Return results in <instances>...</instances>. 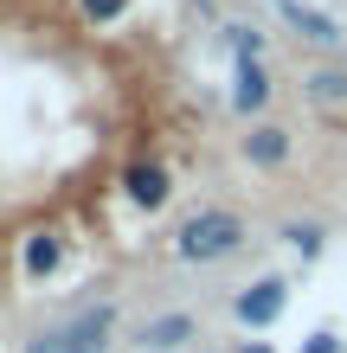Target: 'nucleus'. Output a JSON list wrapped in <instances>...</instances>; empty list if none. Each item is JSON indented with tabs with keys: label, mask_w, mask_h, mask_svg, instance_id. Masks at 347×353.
I'll return each instance as SVG.
<instances>
[{
	"label": "nucleus",
	"mask_w": 347,
	"mask_h": 353,
	"mask_svg": "<svg viewBox=\"0 0 347 353\" xmlns=\"http://www.w3.org/2000/svg\"><path fill=\"white\" fill-rule=\"evenodd\" d=\"M244 238H251V225H244L232 205H199V212H187L174 225V257L180 263H226L244 251Z\"/></svg>",
	"instance_id": "1"
},
{
	"label": "nucleus",
	"mask_w": 347,
	"mask_h": 353,
	"mask_svg": "<svg viewBox=\"0 0 347 353\" xmlns=\"http://www.w3.org/2000/svg\"><path fill=\"white\" fill-rule=\"evenodd\" d=\"M283 308H290V276H251L232 296V321L251 327V334H264V327L283 321Z\"/></svg>",
	"instance_id": "2"
},
{
	"label": "nucleus",
	"mask_w": 347,
	"mask_h": 353,
	"mask_svg": "<svg viewBox=\"0 0 347 353\" xmlns=\"http://www.w3.org/2000/svg\"><path fill=\"white\" fill-rule=\"evenodd\" d=\"M199 341V321L187 315V308H161V315H148L135 327V347L141 353H180V347H193Z\"/></svg>",
	"instance_id": "3"
},
{
	"label": "nucleus",
	"mask_w": 347,
	"mask_h": 353,
	"mask_svg": "<svg viewBox=\"0 0 347 353\" xmlns=\"http://www.w3.org/2000/svg\"><path fill=\"white\" fill-rule=\"evenodd\" d=\"M122 199L141 205V212H161V205L174 199V174L161 168V161H129V168H122Z\"/></svg>",
	"instance_id": "4"
},
{
	"label": "nucleus",
	"mask_w": 347,
	"mask_h": 353,
	"mask_svg": "<svg viewBox=\"0 0 347 353\" xmlns=\"http://www.w3.org/2000/svg\"><path fill=\"white\" fill-rule=\"evenodd\" d=\"M270 97H277V84H270V71H264V58H238L232 65V110L238 116H264Z\"/></svg>",
	"instance_id": "5"
},
{
	"label": "nucleus",
	"mask_w": 347,
	"mask_h": 353,
	"mask_svg": "<svg viewBox=\"0 0 347 353\" xmlns=\"http://www.w3.org/2000/svg\"><path fill=\"white\" fill-rule=\"evenodd\" d=\"M65 270V238L58 232H26L19 238V276L26 283H52Z\"/></svg>",
	"instance_id": "6"
},
{
	"label": "nucleus",
	"mask_w": 347,
	"mask_h": 353,
	"mask_svg": "<svg viewBox=\"0 0 347 353\" xmlns=\"http://www.w3.org/2000/svg\"><path fill=\"white\" fill-rule=\"evenodd\" d=\"M290 129H283V122H251V135H244V161H251V168H283V161H290Z\"/></svg>",
	"instance_id": "7"
},
{
	"label": "nucleus",
	"mask_w": 347,
	"mask_h": 353,
	"mask_svg": "<svg viewBox=\"0 0 347 353\" xmlns=\"http://www.w3.org/2000/svg\"><path fill=\"white\" fill-rule=\"evenodd\" d=\"M277 13L290 19V26L309 39V46H341V39H347L335 13H315V7H302V0H277Z\"/></svg>",
	"instance_id": "8"
},
{
	"label": "nucleus",
	"mask_w": 347,
	"mask_h": 353,
	"mask_svg": "<svg viewBox=\"0 0 347 353\" xmlns=\"http://www.w3.org/2000/svg\"><path fill=\"white\" fill-rule=\"evenodd\" d=\"M277 238L290 244L302 263H315L321 251H328V225H321V219H283V225H277Z\"/></svg>",
	"instance_id": "9"
},
{
	"label": "nucleus",
	"mask_w": 347,
	"mask_h": 353,
	"mask_svg": "<svg viewBox=\"0 0 347 353\" xmlns=\"http://www.w3.org/2000/svg\"><path fill=\"white\" fill-rule=\"evenodd\" d=\"M302 90H309L315 103H347V65H321L302 77Z\"/></svg>",
	"instance_id": "10"
},
{
	"label": "nucleus",
	"mask_w": 347,
	"mask_h": 353,
	"mask_svg": "<svg viewBox=\"0 0 347 353\" xmlns=\"http://www.w3.org/2000/svg\"><path fill=\"white\" fill-rule=\"evenodd\" d=\"M19 353H71V334H65V321H52V327H39V334L19 347Z\"/></svg>",
	"instance_id": "11"
},
{
	"label": "nucleus",
	"mask_w": 347,
	"mask_h": 353,
	"mask_svg": "<svg viewBox=\"0 0 347 353\" xmlns=\"http://www.w3.org/2000/svg\"><path fill=\"white\" fill-rule=\"evenodd\" d=\"M77 13H84V26H110L129 13V0H77Z\"/></svg>",
	"instance_id": "12"
},
{
	"label": "nucleus",
	"mask_w": 347,
	"mask_h": 353,
	"mask_svg": "<svg viewBox=\"0 0 347 353\" xmlns=\"http://www.w3.org/2000/svg\"><path fill=\"white\" fill-rule=\"evenodd\" d=\"M226 39H232L238 58H264V32L257 26H226Z\"/></svg>",
	"instance_id": "13"
},
{
	"label": "nucleus",
	"mask_w": 347,
	"mask_h": 353,
	"mask_svg": "<svg viewBox=\"0 0 347 353\" xmlns=\"http://www.w3.org/2000/svg\"><path fill=\"white\" fill-rule=\"evenodd\" d=\"M302 353H341V334H335V327H315V334L302 341Z\"/></svg>",
	"instance_id": "14"
},
{
	"label": "nucleus",
	"mask_w": 347,
	"mask_h": 353,
	"mask_svg": "<svg viewBox=\"0 0 347 353\" xmlns=\"http://www.w3.org/2000/svg\"><path fill=\"white\" fill-rule=\"evenodd\" d=\"M238 353H277V347H270V341H244Z\"/></svg>",
	"instance_id": "15"
},
{
	"label": "nucleus",
	"mask_w": 347,
	"mask_h": 353,
	"mask_svg": "<svg viewBox=\"0 0 347 353\" xmlns=\"http://www.w3.org/2000/svg\"><path fill=\"white\" fill-rule=\"evenodd\" d=\"M84 353H110V347H84Z\"/></svg>",
	"instance_id": "16"
},
{
	"label": "nucleus",
	"mask_w": 347,
	"mask_h": 353,
	"mask_svg": "<svg viewBox=\"0 0 347 353\" xmlns=\"http://www.w3.org/2000/svg\"><path fill=\"white\" fill-rule=\"evenodd\" d=\"M199 7H212V0H199Z\"/></svg>",
	"instance_id": "17"
}]
</instances>
